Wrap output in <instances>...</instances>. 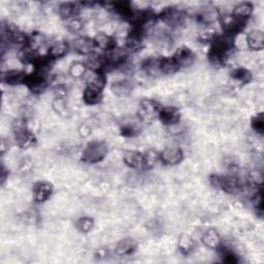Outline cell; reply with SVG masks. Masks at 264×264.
<instances>
[{
	"mask_svg": "<svg viewBox=\"0 0 264 264\" xmlns=\"http://www.w3.org/2000/svg\"><path fill=\"white\" fill-rule=\"evenodd\" d=\"M234 37L229 34L217 36L209 51L210 62L216 67H223L227 63L229 53L234 48Z\"/></svg>",
	"mask_w": 264,
	"mask_h": 264,
	"instance_id": "obj_1",
	"label": "cell"
},
{
	"mask_svg": "<svg viewBox=\"0 0 264 264\" xmlns=\"http://www.w3.org/2000/svg\"><path fill=\"white\" fill-rule=\"evenodd\" d=\"M109 153L108 144L104 140H93L83 151L82 160L88 164H96L103 161Z\"/></svg>",
	"mask_w": 264,
	"mask_h": 264,
	"instance_id": "obj_2",
	"label": "cell"
},
{
	"mask_svg": "<svg viewBox=\"0 0 264 264\" xmlns=\"http://www.w3.org/2000/svg\"><path fill=\"white\" fill-rule=\"evenodd\" d=\"M159 18L166 26L175 29L182 27L186 23L187 14L179 8L170 7L162 11Z\"/></svg>",
	"mask_w": 264,
	"mask_h": 264,
	"instance_id": "obj_3",
	"label": "cell"
},
{
	"mask_svg": "<svg viewBox=\"0 0 264 264\" xmlns=\"http://www.w3.org/2000/svg\"><path fill=\"white\" fill-rule=\"evenodd\" d=\"M161 107L157 101L153 99H143L138 105L137 117L143 123H151V122L158 117Z\"/></svg>",
	"mask_w": 264,
	"mask_h": 264,
	"instance_id": "obj_4",
	"label": "cell"
},
{
	"mask_svg": "<svg viewBox=\"0 0 264 264\" xmlns=\"http://www.w3.org/2000/svg\"><path fill=\"white\" fill-rule=\"evenodd\" d=\"M49 76L38 71H33L30 74H27L24 85L28 90L33 94L43 93L49 86Z\"/></svg>",
	"mask_w": 264,
	"mask_h": 264,
	"instance_id": "obj_5",
	"label": "cell"
},
{
	"mask_svg": "<svg viewBox=\"0 0 264 264\" xmlns=\"http://www.w3.org/2000/svg\"><path fill=\"white\" fill-rule=\"evenodd\" d=\"M121 134L125 137H135L141 132L143 128V122L140 119L135 117H126L123 118L119 123Z\"/></svg>",
	"mask_w": 264,
	"mask_h": 264,
	"instance_id": "obj_6",
	"label": "cell"
},
{
	"mask_svg": "<svg viewBox=\"0 0 264 264\" xmlns=\"http://www.w3.org/2000/svg\"><path fill=\"white\" fill-rule=\"evenodd\" d=\"M104 57L106 62V68H117L126 63L128 58V51L124 48L116 47L106 52V55Z\"/></svg>",
	"mask_w": 264,
	"mask_h": 264,
	"instance_id": "obj_7",
	"label": "cell"
},
{
	"mask_svg": "<svg viewBox=\"0 0 264 264\" xmlns=\"http://www.w3.org/2000/svg\"><path fill=\"white\" fill-rule=\"evenodd\" d=\"M219 21L221 23L223 31H224V34H229L232 36L239 34L247 24L245 22H241L239 21V20L235 19L232 16V14L221 15Z\"/></svg>",
	"mask_w": 264,
	"mask_h": 264,
	"instance_id": "obj_8",
	"label": "cell"
},
{
	"mask_svg": "<svg viewBox=\"0 0 264 264\" xmlns=\"http://www.w3.org/2000/svg\"><path fill=\"white\" fill-rule=\"evenodd\" d=\"M159 158L163 164L173 166L181 163L184 158V153L177 146H169L159 154Z\"/></svg>",
	"mask_w": 264,
	"mask_h": 264,
	"instance_id": "obj_9",
	"label": "cell"
},
{
	"mask_svg": "<svg viewBox=\"0 0 264 264\" xmlns=\"http://www.w3.org/2000/svg\"><path fill=\"white\" fill-rule=\"evenodd\" d=\"M243 187L245 186H243V183L241 182V180L234 174L222 177L221 179L220 190L227 194L236 195L243 190Z\"/></svg>",
	"mask_w": 264,
	"mask_h": 264,
	"instance_id": "obj_10",
	"label": "cell"
},
{
	"mask_svg": "<svg viewBox=\"0 0 264 264\" xmlns=\"http://www.w3.org/2000/svg\"><path fill=\"white\" fill-rule=\"evenodd\" d=\"M144 38H145V33L138 27L132 26L131 30L126 36L125 45L127 51L131 52H137L139 50L143 49L144 47Z\"/></svg>",
	"mask_w": 264,
	"mask_h": 264,
	"instance_id": "obj_11",
	"label": "cell"
},
{
	"mask_svg": "<svg viewBox=\"0 0 264 264\" xmlns=\"http://www.w3.org/2000/svg\"><path fill=\"white\" fill-rule=\"evenodd\" d=\"M220 12L217 8L208 6L205 8H201L197 13V20L198 22L205 26H212L215 22L219 21L220 19Z\"/></svg>",
	"mask_w": 264,
	"mask_h": 264,
	"instance_id": "obj_12",
	"label": "cell"
},
{
	"mask_svg": "<svg viewBox=\"0 0 264 264\" xmlns=\"http://www.w3.org/2000/svg\"><path fill=\"white\" fill-rule=\"evenodd\" d=\"M181 112L174 107H163L161 108L158 114V118L162 124L166 126H172L178 124L181 120Z\"/></svg>",
	"mask_w": 264,
	"mask_h": 264,
	"instance_id": "obj_13",
	"label": "cell"
},
{
	"mask_svg": "<svg viewBox=\"0 0 264 264\" xmlns=\"http://www.w3.org/2000/svg\"><path fill=\"white\" fill-rule=\"evenodd\" d=\"M72 47L76 53L84 56H89L95 53L94 51L96 49L94 39L87 36H79L75 38L72 43Z\"/></svg>",
	"mask_w": 264,
	"mask_h": 264,
	"instance_id": "obj_14",
	"label": "cell"
},
{
	"mask_svg": "<svg viewBox=\"0 0 264 264\" xmlns=\"http://www.w3.org/2000/svg\"><path fill=\"white\" fill-rule=\"evenodd\" d=\"M53 193V185L49 182H37L33 186V198L37 204L47 201Z\"/></svg>",
	"mask_w": 264,
	"mask_h": 264,
	"instance_id": "obj_15",
	"label": "cell"
},
{
	"mask_svg": "<svg viewBox=\"0 0 264 264\" xmlns=\"http://www.w3.org/2000/svg\"><path fill=\"white\" fill-rule=\"evenodd\" d=\"M172 57L174 58L180 67H189L194 63L195 60V55L192 50L185 46L178 48Z\"/></svg>",
	"mask_w": 264,
	"mask_h": 264,
	"instance_id": "obj_16",
	"label": "cell"
},
{
	"mask_svg": "<svg viewBox=\"0 0 264 264\" xmlns=\"http://www.w3.org/2000/svg\"><path fill=\"white\" fill-rule=\"evenodd\" d=\"M40 55L38 54V50L34 48L29 43L23 47H21L18 51V59L21 61L23 64H34L36 59Z\"/></svg>",
	"mask_w": 264,
	"mask_h": 264,
	"instance_id": "obj_17",
	"label": "cell"
},
{
	"mask_svg": "<svg viewBox=\"0 0 264 264\" xmlns=\"http://www.w3.org/2000/svg\"><path fill=\"white\" fill-rule=\"evenodd\" d=\"M201 241L204 245L213 250H219L223 245L220 233L215 228H210L201 236Z\"/></svg>",
	"mask_w": 264,
	"mask_h": 264,
	"instance_id": "obj_18",
	"label": "cell"
},
{
	"mask_svg": "<svg viewBox=\"0 0 264 264\" xmlns=\"http://www.w3.org/2000/svg\"><path fill=\"white\" fill-rule=\"evenodd\" d=\"M133 89H134V85L130 79L117 80V82H114L111 86L112 92L116 96L122 97V98L128 97L132 93Z\"/></svg>",
	"mask_w": 264,
	"mask_h": 264,
	"instance_id": "obj_19",
	"label": "cell"
},
{
	"mask_svg": "<svg viewBox=\"0 0 264 264\" xmlns=\"http://www.w3.org/2000/svg\"><path fill=\"white\" fill-rule=\"evenodd\" d=\"M123 161L128 167L132 169L144 168V154L140 152L134 150L126 151L123 155Z\"/></svg>",
	"mask_w": 264,
	"mask_h": 264,
	"instance_id": "obj_20",
	"label": "cell"
},
{
	"mask_svg": "<svg viewBox=\"0 0 264 264\" xmlns=\"http://www.w3.org/2000/svg\"><path fill=\"white\" fill-rule=\"evenodd\" d=\"M68 50H69V46L65 40L58 39L51 43L49 50H48V56L52 60L63 58L68 53Z\"/></svg>",
	"mask_w": 264,
	"mask_h": 264,
	"instance_id": "obj_21",
	"label": "cell"
},
{
	"mask_svg": "<svg viewBox=\"0 0 264 264\" xmlns=\"http://www.w3.org/2000/svg\"><path fill=\"white\" fill-rule=\"evenodd\" d=\"M246 45L252 51H262L264 48V33L261 30H252L246 36Z\"/></svg>",
	"mask_w": 264,
	"mask_h": 264,
	"instance_id": "obj_22",
	"label": "cell"
},
{
	"mask_svg": "<svg viewBox=\"0 0 264 264\" xmlns=\"http://www.w3.org/2000/svg\"><path fill=\"white\" fill-rule=\"evenodd\" d=\"M26 76H27V73L23 70L12 69V70H8L7 72H4L2 75V78H3L4 83L10 86H16L20 84H24Z\"/></svg>",
	"mask_w": 264,
	"mask_h": 264,
	"instance_id": "obj_23",
	"label": "cell"
},
{
	"mask_svg": "<svg viewBox=\"0 0 264 264\" xmlns=\"http://www.w3.org/2000/svg\"><path fill=\"white\" fill-rule=\"evenodd\" d=\"M14 136L17 146L21 149H28L32 147L36 140L34 134L29 130V128L14 133Z\"/></svg>",
	"mask_w": 264,
	"mask_h": 264,
	"instance_id": "obj_24",
	"label": "cell"
},
{
	"mask_svg": "<svg viewBox=\"0 0 264 264\" xmlns=\"http://www.w3.org/2000/svg\"><path fill=\"white\" fill-rule=\"evenodd\" d=\"M93 39L95 42L96 48L103 50V51H106V52L117 47L116 39L113 36H111L105 32L97 33Z\"/></svg>",
	"mask_w": 264,
	"mask_h": 264,
	"instance_id": "obj_25",
	"label": "cell"
},
{
	"mask_svg": "<svg viewBox=\"0 0 264 264\" xmlns=\"http://www.w3.org/2000/svg\"><path fill=\"white\" fill-rule=\"evenodd\" d=\"M113 11L122 19L126 20V21H131V19L134 15V10L132 5L129 2H121V3H114L112 4Z\"/></svg>",
	"mask_w": 264,
	"mask_h": 264,
	"instance_id": "obj_26",
	"label": "cell"
},
{
	"mask_svg": "<svg viewBox=\"0 0 264 264\" xmlns=\"http://www.w3.org/2000/svg\"><path fill=\"white\" fill-rule=\"evenodd\" d=\"M87 86L103 91L107 84V75L105 71H91L87 76Z\"/></svg>",
	"mask_w": 264,
	"mask_h": 264,
	"instance_id": "obj_27",
	"label": "cell"
},
{
	"mask_svg": "<svg viewBox=\"0 0 264 264\" xmlns=\"http://www.w3.org/2000/svg\"><path fill=\"white\" fill-rule=\"evenodd\" d=\"M254 11L253 5L251 3H240L232 11V16L239 20L241 22L247 23L248 19L252 16Z\"/></svg>",
	"mask_w": 264,
	"mask_h": 264,
	"instance_id": "obj_28",
	"label": "cell"
},
{
	"mask_svg": "<svg viewBox=\"0 0 264 264\" xmlns=\"http://www.w3.org/2000/svg\"><path fill=\"white\" fill-rule=\"evenodd\" d=\"M136 250V242L130 237L121 239L116 246V253L119 256L132 255Z\"/></svg>",
	"mask_w": 264,
	"mask_h": 264,
	"instance_id": "obj_29",
	"label": "cell"
},
{
	"mask_svg": "<svg viewBox=\"0 0 264 264\" xmlns=\"http://www.w3.org/2000/svg\"><path fill=\"white\" fill-rule=\"evenodd\" d=\"M86 66L91 71H105L106 69V62H105V57L98 55L97 53H93L89 56H87Z\"/></svg>",
	"mask_w": 264,
	"mask_h": 264,
	"instance_id": "obj_30",
	"label": "cell"
},
{
	"mask_svg": "<svg viewBox=\"0 0 264 264\" xmlns=\"http://www.w3.org/2000/svg\"><path fill=\"white\" fill-rule=\"evenodd\" d=\"M58 13L61 18L68 21V20L77 17L79 14V7L74 3H63L59 6Z\"/></svg>",
	"mask_w": 264,
	"mask_h": 264,
	"instance_id": "obj_31",
	"label": "cell"
},
{
	"mask_svg": "<svg viewBox=\"0 0 264 264\" xmlns=\"http://www.w3.org/2000/svg\"><path fill=\"white\" fill-rule=\"evenodd\" d=\"M178 247H179L182 254L189 255L195 249V240L193 239V237L190 234L183 233L179 237Z\"/></svg>",
	"mask_w": 264,
	"mask_h": 264,
	"instance_id": "obj_32",
	"label": "cell"
},
{
	"mask_svg": "<svg viewBox=\"0 0 264 264\" xmlns=\"http://www.w3.org/2000/svg\"><path fill=\"white\" fill-rule=\"evenodd\" d=\"M161 59L162 57H150L144 61L141 67H143L144 71L149 75L160 74L161 73L160 71Z\"/></svg>",
	"mask_w": 264,
	"mask_h": 264,
	"instance_id": "obj_33",
	"label": "cell"
},
{
	"mask_svg": "<svg viewBox=\"0 0 264 264\" xmlns=\"http://www.w3.org/2000/svg\"><path fill=\"white\" fill-rule=\"evenodd\" d=\"M230 77L234 80V82L241 85H245V84H249L252 80V72L249 69H246L243 67H237L230 72Z\"/></svg>",
	"mask_w": 264,
	"mask_h": 264,
	"instance_id": "obj_34",
	"label": "cell"
},
{
	"mask_svg": "<svg viewBox=\"0 0 264 264\" xmlns=\"http://www.w3.org/2000/svg\"><path fill=\"white\" fill-rule=\"evenodd\" d=\"M180 66L173 57H162L160 71L162 74H174L180 70Z\"/></svg>",
	"mask_w": 264,
	"mask_h": 264,
	"instance_id": "obj_35",
	"label": "cell"
},
{
	"mask_svg": "<svg viewBox=\"0 0 264 264\" xmlns=\"http://www.w3.org/2000/svg\"><path fill=\"white\" fill-rule=\"evenodd\" d=\"M101 92L103 91H99L97 89L87 86L83 92V100L85 101V104L89 106L98 105L101 99H103V93Z\"/></svg>",
	"mask_w": 264,
	"mask_h": 264,
	"instance_id": "obj_36",
	"label": "cell"
},
{
	"mask_svg": "<svg viewBox=\"0 0 264 264\" xmlns=\"http://www.w3.org/2000/svg\"><path fill=\"white\" fill-rule=\"evenodd\" d=\"M220 252V256H221V260L225 263L228 264H234V263H238L239 262V258L238 255L231 249L226 248L224 246H221V248L219 249Z\"/></svg>",
	"mask_w": 264,
	"mask_h": 264,
	"instance_id": "obj_37",
	"label": "cell"
},
{
	"mask_svg": "<svg viewBox=\"0 0 264 264\" xmlns=\"http://www.w3.org/2000/svg\"><path fill=\"white\" fill-rule=\"evenodd\" d=\"M159 160H160L159 153H157L153 149L147 151L144 154V168L147 170L154 168Z\"/></svg>",
	"mask_w": 264,
	"mask_h": 264,
	"instance_id": "obj_38",
	"label": "cell"
},
{
	"mask_svg": "<svg viewBox=\"0 0 264 264\" xmlns=\"http://www.w3.org/2000/svg\"><path fill=\"white\" fill-rule=\"evenodd\" d=\"M197 38L200 43H205V44L213 43L214 40L217 38L216 30L212 26H206L198 33Z\"/></svg>",
	"mask_w": 264,
	"mask_h": 264,
	"instance_id": "obj_39",
	"label": "cell"
},
{
	"mask_svg": "<svg viewBox=\"0 0 264 264\" xmlns=\"http://www.w3.org/2000/svg\"><path fill=\"white\" fill-rule=\"evenodd\" d=\"M76 229L82 233L90 232L94 227V220L90 217H82L75 222Z\"/></svg>",
	"mask_w": 264,
	"mask_h": 264,
	"instance_id": "obj_40",
	"label": "cell"
},
{
	"mask_svg": "<svg viewBox=\"0 0 264 264\" xmlns=\"http://www.w3.org/2000/svg\"><path fill=\"white\" fill-rule=\"evenodd\" d=\"M87 66L84 62H79V61H76V62H73L70 67H69V74L74 77V78H79L86 74L87 72Z\"/></svg>",
	"mask_w": 264,
	"mask_h": 264,
	"instance_id": "obj_41",
	"label": "cell"
},
{
	"mask_svg": "<svg viewBox=\"0 0 264 264\" xmlns=\"http://www.w3.org/2000/svg\"><path fill=\"white\" fill-rule=\"evenodd\" d=\"M53 109L60 116H66L68 114V108L64 98H55L53 100Z\"/></svg>",
	"mask_w": 264,
	"mask_h": 264,
	"instance_id": "obj_42",
	"label": "cell"
},
{
	"mask_svg": "<svg viewBox=\"0 0 264 264\" xmlns=\"http://www.w3.org/2000/svg\"><path fill=\"white\" fill-rule=\"evenodd\" d=\"M251 126L255 132H257L259 134H263V132H264V116H263V113H259L252 118Z\"/></svg>",
	"mask_w": 264,
	"mask_h": 264,
	"instance_id": "obj_43",
	"label": "cell"
},
{
	"mask_svg": "<svg viewBox=\"0 0 264 264\" xmlns=\"http://www.w3.org/2000/svg\"><path fill=\"white\" fill-rule=\"evenodd\" d=\"M67 30L71 33H77L79 31H82L84 28V22L82 21V19H79L78 17L72 18L68 20V22L66 24Z\"/></svg>",
	"mask_w": 264,
	"mask_h": 264,
	"instance_id": "obj_44",
	"label": "cell"
},
{
	"mask_svg": "<svg viewBox=\"0 0 264 264\" xmlns=\"http://www.w3.org/2000/svg\"><path fill=\"white\" fill-rule=\"evenodd\" d=\"M12 129L14 133H17L19 131H22L25 129H28L27 120L25 118H18L15 119L12 123Z\"/></svg>",
	"mask_w": 264,
	"mask_h": 264,
	"instance_id": "obj_45",
	"label": "cell"
},
{
	"mask_svg": "<svg viewBox=\"0 0 264 264\" xmlns=\"http://www.w3.org/2000/svg\"><path fill=\"white\" fill-rule=\"evenodd\" d=\"M54 94L55 98H66L67 96V89L63 84H58L54 86Z\"/></svg>",
	"mask_w": 264,
	"mask_h": 264,
	"instance_id": "obj_46",
	"label": "cell"
},
{
	"mask_svg": "<svg viewBox=\"0 0 264 264\" xmlns=\"http://www.w3.org/2000/svg\"><path fill=\"white\" fill-rule=\"evenodd\" d=\"M221 179H222V175H219V174H212V175L210 177V183H211V185H212L214 188L220 190Z\"/></svg>",
	"mask_w": 264,
	"mask_h": 264,
	"instance_id": "obj_47",
	"label": "cell"
},
{
	"mask_svg": "<svg viewBox=\"0 0 264 264\" xmlns=\"http://www.w3.org/2000/svg\"><path fill=\"white\" fill-rule=\"evenodd\" d=\"M32 168V162L30 159H24L22 161V163L20 164V169H21L23 172H27L31 170Z\"/></svg>",
	"mask_w": 264,
	"mask_h": 264,
	"instance_id": "obj_48",
	"label": "cell"
},
{
	"mask_svg": "<svg viewBox=\"0 0 264 264\" xmlns=\"http://www.w3.org/2000/svg\"><path fill=\"white\" fill-rule=\"evenodd\" d=\"M108 256H109V251L106 248H100L95 253V257L97 259H104V258H107Z\"/></svg>",
	"mask_w": 264,
	"mask_h": 264,
	"instance_id": "obj_49",
	"label": "cell"
},
{
	"mask_svg": "<svg viewBox=\"0 0 264 264\" xmlns=\"http://www.w3.org/2000/svg\"><path fill=\"white\" fill-rule=\"evenodd\" d=\"M92 129L87 125V124H83L82 126L79 127V134L82 135L83 137H87L88 135H90Z\"/></svg>",
	"mask_w": 264,
	"mask_h": 264,
	"instance_id": "obj_50",
	"label": "cell"
},
{
	"mask_svg": "<svg viewBox=\"0 0 264 264\" xmlns=\"http://www.w3.org/2000/svg\"><path fill=\"white\" fill-rule=\"evenodd\" d=\"M8 175H9V171L6 169L5 166H3V169H2V183H3V184L6 182Z\"/></svg>",
	"mask_w": 264,
	"mask_h": 264,
	"instance_id": "obj_51",
	"label": "cell"
}]
</instances>
